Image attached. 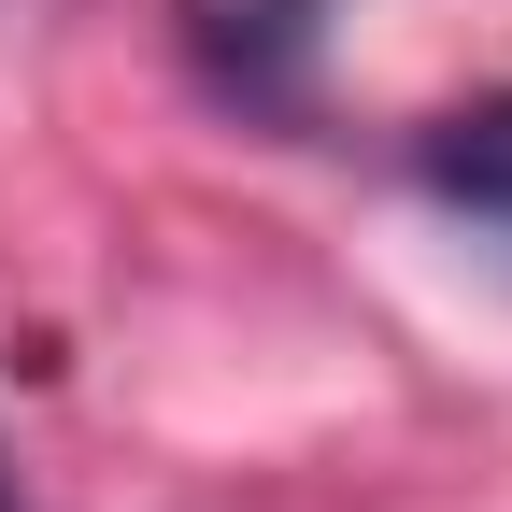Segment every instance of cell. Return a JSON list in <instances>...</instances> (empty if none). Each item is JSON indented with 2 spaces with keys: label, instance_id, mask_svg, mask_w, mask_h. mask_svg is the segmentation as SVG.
Wrapping results in <instances>:
<instances>
[{
  "label": "cell",
  "instance_id": "1",
  "mask_svg": "<svg viewBox=\"0 0 512 512\" xmlns=\"http://www.w3.org/2000/svg\"><path fill=\"white\" fill-rule=\"evenodd\" d=\"M328 15L342 0H171V43L228 114H313V72H328Z\"/></svg>",
  "mask_w": 512,
  "mask_h": 512
},
{
  "label": "cell",
  "instance_id": "2",
  "mask_svg": "<svg viewBox=\"0 0 512 512\" xmlns=\"http://www.w3.org/2000/svg\"><path fill=\"white\" fill-rule=\"evenodd\" d=\"M413 185H427L456 228L512 242V86H484V100H456V114H441L427 143H413Z\"/></svg>",
  "mask_w": 512,
  "mask_h": 512
},
{
  "label": "cell",
  "instance_id": "3",
  "mask_svg": "<svg viewBox=\"0 0 512 512\" xmlns=\"http://www.w3.org/2000/svg\"><path fill=\"white\" fill-rule=\"evenodd\" d=\"M0 512H15V470H0Z\"/></svg>",
  "mask_w": 512,
  "mask_h": 512
}]
</instances>
